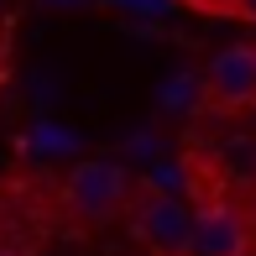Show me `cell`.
<instances>
[{
  "mask_svg": "<svg viewBox=\"0 0 256 256\" xmlns=\"http://www.w3.org/2000/svg\"><path fill=\"white\" fill-rule=\"evenodd\" d=\"M131 199H136V188L126 178V168H115V162H78L63 178V209L74 220H84V225L120 220L131 209Z\"/></svg>",
  "mask_w": 256,
  "mask_h": 256,
  "instance_id": "1",
  "label": "cell"
},
{
  "mask_svg": "<svg viewBox=\"0 0 256 256\" xmlns=\"http://www.w3.org/2000/svg\"><path fill=\"white\" fill-rule=\"evenodd\" d=\"M199 110L204 115H246L256 110V42H230L199 74Z\"/></svg>",
  "mask_w": 256,
  "mask_h": 256,
  "instance_id": "2",
  "label": "cell"
},
{
  "mask_svg": "<svg viewBox=\"0 0 256 256\" xmlns=\"http://www.w3.org/2000/svg\"><path fill=\"white\" fill-rule=\"evenodd\" d=\"M131 230L152 256H194V209L162 188H142L131 199Z\"/></svg>",
  "mask_w": 256,
  "mask_h": 256,
  "instance_id": "3",
  "label": "cell"
},
{
  "mask_svg": "<svg viewBox=\"0 0 256 256\" xmlns=\"http://www.w3.org/2000/svg\"><path fill=\"white\" fill-rule=\"evenodd\" d=\"M251 251H256L251 220L230 194L194 204V256H251Z\"/></svg>",
  "mask_w": 256,
  "mask_h": 256,
  "instance_id": "4",
  "label": "cell"
},
{
  "mask_svg": "<svg viewBox=\"0 0 256 256\" xmlns=\"http://www.w3.org/2000/svg\"><path fill=\"white\" fill-rule=\"evenodd\" d=\"M183 6H194V10H214V16H230V21H251L256 26V0H183Z\"/></svg>",
  "mask_w": 256,
  "mask_h": 256,
  "instance_id": "5",
  "label": "cell"
},
{
  "mask_svg": "<svg viewBox=\"0 0 256 256\" xmlns=\"http://www.w3.org/2000/svg\"><path fill=\"white\" fill-rule=\"evenodd\" d=\"M251 256H256V251H251Z\"/></svg>",
  "mask_w": 256,
  "mask_h": 256,
  "instance_id": "6",
  "label": "cell"
}]
</instances>
